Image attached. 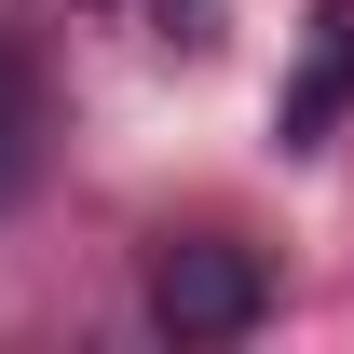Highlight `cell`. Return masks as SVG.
Returning <instances> with one entry per match:
<instances>
[{
	"instance_id": "obj_3",
	"label": "cell",
	"mask_w": 354,
	"mask_h": 354,
	"mask_svg": "<svg viewBox=\"0 0 354 354\" xmlns=\"http://www.w3.org/2000/svg\"><path fill=\"white\" fill-rule=\"evenodd\" d=\"M41 136H55L41 55H28V28H0V205H28V177H41Z\"/></svg>"
},
{
	"instance_id": "obj_1",
	"label": "cell",
	"mask_w": 354,
	"mask_h": 354,
	"mask_svg": "<svg viewBox=\"0 0 354 354\" xmlns=\"http://www.w3.org/2000/svg\"><path fill=\"white\" fill-rule=\"evenodd\" d=\"M259 313H272L259 245H232V232H177V245H150V327H164V341H245Z\"/></svg>"
},
{
	"instance_id": "obj_2",
	"label": "cell",
	"mask_w": 354,
	"mask_h": 354,
	"mask_svg": "<svg viewBox=\"0 0 354 354\" xmlns=\"http://www.w3.org/2000/svg\"><path fill=\"white\" fill-rule=\"evenodd\" d=\"M341 109H354V0H313L300 68H286V95H272V136H286V150H327Z\"/></svg>"
}]
</instances>
